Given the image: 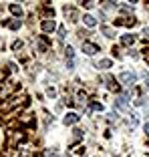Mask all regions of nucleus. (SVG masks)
<instances>
[{
  "mask_svg": "<svg viewBox=\"0 0 149 157\" xmlns=\"http://www.w3.org/2000/svg\"><path fill=\"white\" fill-rule=\"evenodd\" d=\"M123 81V83L127 85V87H131V85L137 81V77H135V73H121V77H119Z\"/></svg>",
  "mask_w": 149,
  "mask_h": 157,
  "instance_id": "f257e3e1",
  "label": "nucleus"
},
{
  "mask_svg": "<svg viewBox=\"0 0 149 157\" xmlns=\"http://www.w3.org/2000/svg\"><path fill=\"white\" fill-rule=\"evenodd\" d=\"M83 52L95 55V52H99V44H95V42H83Z\"/></svg>",
  "mask_w": 149,
  "mask_h": 157,
  "instance_id": "f03ea898",
  "label": "nucleus"
},
{
  "mask_svg": "<svg viewBox=\"0 0 149 157\" xmlns=\"http://www.w3.org/2000/svg\"><path fill=\"white\" fill-rule=\"evenodd\" d=\"M127 101H129V99L123 95V97H119V99L115 101V107H117V109H127Z\"/></svg>",
  "mask_w": 149,
  "mask_h": 157,
  "instance_id": "7ed1b4c3",
  "label": "nucleus"
},
{
  "mask_svg": "<svg viewBox=\"0 0 149 157\" xmlns=\"http://www.w3.org/2000/svg\"><path fill=\"white\" fill-rule=\"evenodd\" d=\"M77 121H79V115H74V113H69L65 117V125H74Z\"/></svg>",
  "mask_w": 149,
  "mask_h": 157,
  "instance_id": "20e7f679",
  "label": "nucleus"
},
{
  "mask_svg": "<svg viewBox=\"0 0 149 157\" xmlns=\"http://www.w3.org/2000/svg\"><path fill=\"white\" fill-rule=\"evenodd\" d=\"M42 30H44V33H52V30H55V22H52V20H44V22H42Z\"/></svg>",
  "mask_w": 149,
  "mask_h": 157,
  "instance_id": "39448f33",
  "label": "nucleus"
},
{
  "mask_svg": "<svg viewBox=\"0 0 149 157\" xmlns=\"http://www.w3.org/2000/svg\"><path fill=\"white\" fill-rule=\"evenodd\" d=\"M83 22H85V24H87V26H89V28H93V26H95V24H97V20H95V18H93V16H91V14H87V16H83Z\"/></svg>",
  "mask_w": 149,
  "mask_h": 157,
  "instance_id": "423d86ee",
  "label": "nucleus"
},
{
  "mask_svg": "<svg viewBox=\"0 0 149 157\" xmlns=\"http://www.w3.org/2000/svg\"><path fill=\"white\" fill-rule=\"evenodd\" d=\"M121 42H123L125 46H131L133 42H135V36H133V34H125V36L121 38Z\"/></svg>",
  "mask_w": 149,
  "mask_h": 157,
  "instance_id": "0eeeda50",
  "label": "nucleus"
},
{
  "mask_svg": "<svg viewBox=\"0 0 149 157\" xmlns=\"http://www.w3.org/2000/svg\"><path fill=\"white\" fill-rule=\"evenodd\" d=\"M10 12H12V14H18V16H20V14H22V8H20L18 4H10Z\"/></svg>",
  "mask_w": 149,
  "mask_h": 157,
  "instance_id": "6e6552de",
  "label": "nucleus"
},
{
  "mask_svg": "<svg viewBox=\"0 0 149 157\" xmlns=\"http://www.w3.org/2000/svg\"><path fill=\"white\" fill-rule=\"evenodd\" d=\"M103 34H105L107 38H113V36H115V33H113L109 26H103Z\"/></svg>",
  "mask_w": 149,
  "mask_h": 157,
  "instance_id": "1a4fd4ad",
  "label": "nucleus"
},
{
  "mask_svg": "<svg viewBox=\"0 0 149 157\" xmlns=\"http://www.w3.org/2000/svg\"><path fill=\"white\" fill-rule=\"evenodd\" d=\"M111 65H113V63H111V60H109V59H103L101 63H99V67H101V69H109V67H111Z\"/></svg>",
  "mask_w": 149,
  "mask_h": 157,
  "instance_id": "9d476101",
  "label": "nucleus"
},
{
  "mask_svg": "<svg viewBox=\"0 0 149 157\" xmlns=\"http://www.w3.org/2000/svg\"><path fill=\"white\" fill-rule=\"evenodd\" d=\"M73 55H74L73 48H71V46H67V56H69V59H73Z\"/></svg>",
  "mask_w": 149,
  "mask_h": 157,
  "instance_id": "9b49d317",
  "label": "nucleus"
},
{
  "mask_svg": "<svg viewBox=\"0 0 149 157\" xmlns=\"http://www.w3.org/2000/svg\"><path fill=\"white\" fill-rule=\"evenodd\" d=\"M91 107H93L95 111H101V109H103V107H101V105H99V103H93V105H91Z\"/></svg>",
  "mask_w": 149,
  "mask_h": 157,
  "instance_id": "f8f14e48",
  "label": "nucleus"
},
{
  "mask_svg": "<svg viewBox=\"0 0 149 157\" xmlns=\"http://www.w3.org/2000/svg\"><path fill=\"white\" fill-rule=\"evenodd\" d=\"M8 26H10V28H18V26H20V22H10Z\"/></svg>",
  "mask_w": 149,
  "mask_h": 157,
  "instance_id": "ddd939ff",
  "label": "nucleus"
},
{
  "mask_svg": "<svg viewBox=\"0 0 149 157\" xmlns=\"http://www.w3.org/2000/svg\"><path fill=\"white\" fill-rule=\"evenodd\" d=\"M145 133H149V123H147V125H145Z\"/></svg>",
  "mask_w": 149,
  "mask_h": 157,
  "instance_id": "4468645a",
  "label": "nucleus"
},
{
  "mask_svg": "<svg viewBox=\"0 0 149 157\" xmlns=\"http://www.w3.org/2000/svg\"><path fill=\"white\" fill-rule=\"evenodd\" d=\"M145 87H147V89H149V78H145Z\"/></svg>",
  "mask_w": 149,
  "mask_h": 157,
  "instance_id": "2eb2a0df",
  "label": "nucleus"
}]
</instances>
